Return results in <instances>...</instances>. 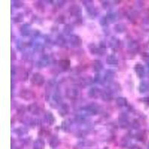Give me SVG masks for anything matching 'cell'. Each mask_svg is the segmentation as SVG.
I'll list each match as a JSON object with an SVG mask.
<instances>
[{
  "mask_svg": "<svg viewBox=\"0 0 149 149\" xmlns=\"http://www.w3.org/2000/svg\"><path fill=\"white\" fill-rule=\"evenodd\" d=\"M31 81L36 86H42L45 82V78L40 73H34L31 78Z\"/></svg>",
  "mask_w": 149,
  "mask_h": 149,
  "instance_id": "cell-1",
  "label": "cell"
},
{
  "mask_svg": "<svg viewBox=\"0 0 149 149\" xmlns=\"http://www.w3.org/2000/svg\"><path fill=\"white\" fill-rule=\"evenodd\" d=\"M70 43L72 47L78 48L82 45V39L81 37L76 34H72L70 37Z\"/></svg>",
  "mask_w": 149,
  "mask_h": 149,
  "instance_id": "cell-2",
  "label": "cell"
},
{
  "mask_svg": "<svg viewBox=\"0 0 149 149\" xmlns=\"http://www.w3.org/2000/svg\"><path fill=\"white\" fill-rule=\"evenodd\" d=\"M119 125L122 128H127L130 126V122L127 116L125 113H122L119 117Z\"/></svg>",
  "mask_w": 149,
  "mask_h": 149,
  "instance_id": "cell-3",
  "label": "cell"
},
{
  "mask_svg": "<svg viewBox=\"0 0 149 149\" xmlns=\"http://www.w3.org/2000/svg\"><path fill=\"white\" fill-rule=\"evenodd\" d=\"M82 112L83 113L85 114L86 116H93L97 114L98 113V110L94 106H92V105H89V106H86V107L82 108Z\"/></svg>",
  "mask_w": 149,
  "mask_h": 149,
  "instance_id": "cell-4",
  "label": "cell"
},
{
  "mask_svg": "<svg viewBox=\"0 0 149 149\" xmlns=\"http://www.w3.org/2000/svg\"><path fill=\"white\" fill-rule=\"evenodd\" d=\"M134 70H135L136 73L137 74V76L139 78H142L145 76V74H146V71H145V67L143 66V65H142L141 63H137L134 66Z\"/></svg>",
  "mask_w": 149,
  "mask_h": 149,
  "instance_id": "cell-5",
  "label": "cell"
},
{
  "mask_svg": "<svg viewBox=\"0 0 149 149\" xmlns=\"http://www.w3.org/2000/svg\"><path fill=\"white\" fill-rule=\"evenodd\" d=\"M103 92L97 87H92L88 92V95L93 98H99L102 96Z\"/></svg>",
  "mask_w": 149,
  "mask_h": 149,
  "instance_id": "cell-6",
  "label": "cell"
},
{
  "mask_svg": "<svg viewBox=\"0 0 149 149\" xmlns=\"http://www.w3.org/2000/svg\"><path fill=\"white\" fill-rule=\"evenodd\" d=\"M114 78H115V72L111 70H108L106 72L104 77V81L106 83H110L113 81Z\"/></svg>",
  "mask_w": 149,
  "mask_h": 149,
  "instance_id": "cell-7",
  "label": "cell"
},
{
  "mask_svg": "<svg viewBox=\"0 0 149 149\" xmlns=\"http://www.w3.org/2000/svg\"><path fill=\"white\" fill-rule=\"evenodd\" d=\"M44 119L45 121L49 124V125H54V122H55V118L51 112H46L44 115Z\"/></svg>",
  "mask_w": 149,
  "mask_h": 149,
  "instance_id": "cell-8",
  "label": "cell"
},
{
  "mask_svg": "<svg viewBox=\"0 0 149 149\" xmlns=\"http://www.w3.org/2000/svg\"><path fill=\"white\" fill-rule=\"evenodd\" d=\"M70 14H71V15L73 16V17H80L81 16L82 14L81 8L78 5H74V6H73L71 8Z\"/></svg>",
  "mask_w": 149,
  "mask_h": 149,
  "instance_id": "cell-9",
  "label": "cell"
},
{
  "mask_svg": "<svg viewBox=\"0 0 149 149\" xmlns=\"http://www.w3.org/2000/svg\"><path fill=\"white\" fill-rule=\"evenodd\" d=\"M93 70H94V71H95L96 72H101L103 70V63H102V61H99V60H95V61H93Z\"/></svg>",
  "mask_w": 149,
  "mask_h": 149,
  "instance_id": "cell-10",
  "label": "cell"
},
{
  "mask_svg": "<svg viewBox=\"0 0 149 149\" xmlns=\"http://www.w3.org/2000/svg\"><path fill=\"white\" fill-rule=\"evenodd\" d=\"M45 142L42 139H37L34 142L33 144V149H44Z\"/></svg>",
  "mask_w": 149,
  "mask_h": 149,
  "instance_id": "cell-11",
  "label": "cell"
},
{
  "mask_svg": "<svg viewBox=\"0 0 149 149\" xmlns=\"http://www.w3.org/2000/svg\"><path fill=\"white\" fill-rule=\"evenodd\" d=\"M121 45V42L118 38L115 37H113L110 41V46L111 49H116L119 48Z\"/></svg>",
  "mask_w": 149,
  "mask_h": 149,
  "instance_id": "cell-12",
  "label": "cell"
},
{
  "mask_svg": "<svg viewBox=\"0 0 149 149\" xmlns=\"http://www.w3.org/2000/svg\"><path fill=\"white\" fill-rule=\"evenodd\" d=\"M70 65H71V63H70V61L68 59L61 60L59 62L60 67H61L63 70H64V71L68 70L69 69H70Z\"/></svg>",
  "mask_w": 149,
  "mask_h": 149,
  "instance_id": "cell-13",
  "label": "cell"
},
{
  "mask_svg": "<svg viewBox=\"0 0 149 149\" xmlns=\"http://www.w3.org/2000/svg\"><path fill=\"white\" fill-rule=\"evenodd\" d=\"M20 32L22 35L28 36L31 33V26L29 24H23L20 28Z\"/></svg>",
  "mask_w": 149,
  "mask_h": 149,
  "instance_id": "cell-14",
  "label": "cell"
},
{
  "mask_svg": "<svg viewBox=\"0 0 149 149\" xmlns=\"http://www.w3.org/2000/svg\"><path fill=\"white\" fill-rule=\"evenodd\" d=\"M106 61H107V64L112 65V66H115V65H117L119 63V61L113 54H110V55L107 56Z\"/></svg>",
  "mask_w": 149,
  "mask_h": 149,
  "instance_id": "cell-15",
  "label": "cell"
},
{
  "mask_svg": "<svg viewBox=\"0 0 149 149\" xmlns=\"http://www.w3.org/2000/svg\"><path fill=\"white\" fill-rule=\"evenodd\" d=\"M33 93L31 91L27 90H22L20 93V97H22V98L26 99V100H29V99H31L33 98Z\"/></svg>",
  "mask_w": 149,
  "mask_h": 149,
  "instance_id": "cell-16",
  "label": "cell"
},
{
  "mask_svg": "<svg viewBox=\"0 0 149 149\" xmlns=\"http://www.w3.org/2000/svg\"><path fill=\"white\" fill-rule=\"evenodd\" d=\"M114 30L118 33H123L127 30V27L125 24L118 23L116 24L115 26H114Z\"/></svg>",
  "mask_w": 149,
  "mask_h": 149,
  "instance_id": "cell-17",
  "label": "cell"
},
{
  "mask_svg": "<svg viewBox=\"0 0 149 149\" xmlns=\"http://www.w3.org/2000/svg\"><path fill=\"white\" fill-rule=\"evenodd\" d=\"M83 3L85 5L86 8L87 9V10L90 12V14H93L95 12L93 1H84Z\"/></svg>",
  "mask_w": 149,
  "mask_h": 149,
  "instance_id": "cell-18",
  "label": "cell"
},
{
  "mask_svg": "<svg viewBox=\"0 0 149 149\" xmlns=\"http://www.w3.org/2000/svg\"><path fill=\"white\" fill-rule=\"evenodd\" d=\"M116 104L119 107H125V106H127V98L125 97H118L116 100Z\"/></svg>",
  "mask_w": 149,
  "mask_h": 149,
  "instance_id": "cell-19",
  "label": "cell"
},
{
  "mask_svg": "<svg viewBox=\"0 0 149 149\" xmlns=\"http://www.w3.org/2000/svg\"><path fill=\"white\" fill-rule=\"evenodd\" d=\"M67 95L70 98H76L79 95V91L75 88H71L67 91Z\"/></svg>",
  "mask_w": 149,
  "mask_h": 149,
  "instance_id": "cell-20",
  "label": "cell"
},
{
  "mask_svg": "<svg viewBox=\"0 0 149 149\" xmlns=\"http://www.w3.org/2000/svg\"><path fill=\"white\" fill-rule=\"evenodd\" d=\"M29 112H31V113L33 114H38L40 112V108L39 107L37 106V104H31L29 107Z\"/></svg>",
  "mask_w": 149,
  "mask_h": 149,
  "instance_id": "cell-21",
  "label": "cell"
},
{
  "mask_svg": "<svg viewBox=\"0 0 149 149\" xmlns=\"http://www.w3.org/2000/svg\"><path fill=\"white\" fill-rule=\"evenodd\" d=\"M60 144V140L57 136H53L52 138L50 140V142H49V145L51 146L52 148H55L58 147Z\"/></svg>",
  "mask_w": 149,
  "mask_h": 149,
  "instance_id": "cell-22",
  "label": "cell"
},
{
  "mask_svg": "<svg viewBox=\"0 0 149 149\" xmlns=\"http://www.w3.org/2000/svg\"><path fill=\"white\" fill-rule=\"evenodd\" d=\"M149 86L146 81L141 82L139 86V90L141 93H144L146 92H147L148 90Z\"/></svg>",
  "mask_w": 149,
  "mask_h": 149,
  "instance_id": "cell-23",
  "label": "cell"
},
{
  "mask_svg": "<svg viewBox=\"0 0 149 149\" xmlns=\"http://www.w3.org/2000/svg\"><path fill=\"white\" fill-rule=\"evenodd\" d=\"M106 45L104 42H101L100 46L98 47V54L99 55H104L106 52Z\"/></svg>",
  "mask_w": 149,
  "mask_h": 149,
  "instance_id": "cell-24",
  "label": "cell"
},
{
  "mask_svg": "<svg viewBox=\"0 0 149 149\" xmlns=\"http://www.w3.org/2000/svg\"><path fill=\"white\" fill-rule=\"evenodd\" d=\"M72 30H73L72 26L71 25H70V24H66V26H64V28H63V32L66 35H70V34L72 33Z\"/></svg>",
  "mask_w": 149,
  "mask_h": 149,
  "instance_id": "cell-25",
  "label": "cell"
},
{
  "mask_svg": "<svg viewBox=\"0 0 149 149\" xmlns=\"http://www.w3.org/2000/svg\"><path fill=\"white\" fill-rule=\"evenodd\" d=\"M106 17L107 19V21H110V22H113L116 19V14L114 12H109Z\"/></svg>",
  "mask_w": 149,
  "mask_h": 149,
  "instance_id": "cell-26",
  "label": "cell"
},
{
  "mask_svg": "<svg viewBox=\"0 0 149 149\" xmlns=\"http://www.w3.org/2000/svg\"><path fill=\"white\" fill-rule=\"evenodd\" d=\"M69 112V107L66 104H63L61 106V110L59 111V113L62 115H66Z\"/></svg>",
  "mask_w": 149,
  "mask_h": 149,
  "instance_id": "cell-27",
  "label": "cell"
},
{
  "mask_svg": "<svg viewBox=\"0 0 149 149\" xmlns=\"http://www.w3.org/2000/svg\"><path fill=\"white\" fill-rule=\"evenodd\" d=\"M128 47L133 51H137L139 49V44L136 41H132V42H129Z\"/></svg>",
  "mask_w": 149,
  "mask_h": 149,
  "instance_id": "cell-28",
  "label": "cell"
},
{
  "mask_svg": "<svg viewBox=\"0 0 149 149\" xmlns=\"http://www.w3.org/2000/svg\"><path fill=\"white\" fill-rule=\"evenodd\" d=\"M88 48H89V50H90V52L93 54H98V47H97L95 44L91 43V44L89 45Z\"/></svg>",
  "mask_w": 149,
  "mask_h": 149,
  "instance_id": "cell-29",
  "label": "cell"
},
{
  "mask_svg": "<svg viewBox=\"0 0 149 149\" xmlns=\"http://www.w3.org/2000/svg\"><path fill=\"white\" fill-rule=\"evenodd\" d=\"M12 5H13V6L15 8H21L24 5V3L23 2H22V1H17V0H14V1H12Z\"/></svg>",
  "mask_w": 149,
  "mask_h": 149,
  "instance_id": "cell-30",
  "label": "cell"
},
{
  "mask_svg": "<svg viewBox=\"0 0 149 149\" xmlns=\"http://www.w3.org/2000/svg\"><path fill=\"white\" fill-rule=\"evenodd\" d=\"M136 139L138 141H143L145 139V134L143 132H139L136 135Z\"/></svg>",
  "mask_w": 149,
  "mask_h": 149,
  "instance_id": "cell-31",
  "label": "cell"
},
{
  "mask_svg": "<svg viewBox=\"0 0 149 149\" xmlns=\"http://www.w3.org/2000/svg\"><path fill=\"white\" fill-rule=\"evenodd\" d=\"M62 127L64 130H68V129L70 127V123L68 122V121H64L62 124Z\"/></svg>",
  "mask_w": 149,
  "mask_h": 149,
  "instance_id": "cell-32",
  "label": "cell"
},
{
  "mask_svg": "<svg viewBox=\"0 0 149 149\" xmlns=\"http://www.w3.org/2000/svg\"><path fill=\"white\" fill-rule=\"evenodd\" d=\"M57 43H58L59 46H62V45H64L65 43H66V42L65 41L64 38H63V37H60V38H58V39L57 40Z\"/></svg>",
  "mask_w": 149,
  "mask_h": 149,
  "instance_id": "cell-33",
  "label": "cell"
},
{
  "mask_svg": "<svg viewBox=\"0 0 149 149\" xmlns=\"http://www.w3.org/2000/svg\"><path fill=\"white\" fill-rule=\"evenodd\" d=\"M132 126L134 129H139L140 127V124H139V121H137L136 119L134 120L132 123Z\"/></svg>",
  "mask_w": 149,
  "mask_h": 149,
  "instance_id": "cell-34",
  "label": "cell"
},
{
  "mask_svg": "<svg viewBox=\"0 0 149 149\" xmlns=\"http://www.w3.org/2000/svg\"><path fill=\"white\" fill-rule=\"evenodd\" d=\"M142 58L146 61H147L148 62L149 61V54H147V53H144V54H142Z\"/></svg>",
  "mask_w": 149,
  "mask_h": 149,
  "instance_id": "cell-35",
  "label": "cell"
},
{
  "mask_svg": "<svg viewBox=\"0 0 149 149\" xmlns=\"http://www.w3.org/2000/svg\"><path fill=\"white\" fill-rule=\"evenodd\" d=\"M130 149H142V148L139 146H138V145H132V146H130Z\"/></svg>",
  "mask_w": 149,
  "mask_h": 149,
  "instance_id": "cell-36",
  "label": "cell"
},
{
  "mask_svg": "<svg viewBox=\"0 0 149 149\" xmlns=\"http://www.w3.org/2000/svg\"><path fill=\"white\" fill-rule=\"evenodd\" d=\"M142 102L146 103L147 105H149V97H146V98H143L142 99Z\"/></svg>",
  "mask_w": 149,
  "mask_h": 149,
  "instance_id": "cell-37",
  "label": "cell"
},
{
  "mask_svg": "<svg viewBox=\"0 0 149 149\" xmlns=\"http://www.w3.org/2000/svg\"><path fill=\"white\" fill-rule=\"evenodd\" d=\"M147 66H148V71H149V61L147 63Z\"/></svg>",
  "mask_w": 149,
  "mask_h": 149,
  "instance_id": "cell-38",
  "label": "cell"
},
{
  "mask_svg": "<svg viewBox=\"0 0 149 149\" xmlns=\"http://www.w3.org/2000/svg\"><path fill=\"white\" fill-rule=\"evenodd\" d=\"M103 149H109V148H107V147H105V148H104Z\"/></svg>",
  "mask_w": 149,
  "mask_h": 149,
  "instance_id": "cell-39",
  "label": "cell"
}]
</instances>
